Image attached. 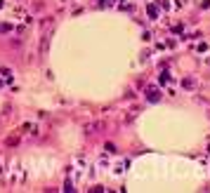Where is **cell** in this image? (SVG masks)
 Masks as SVG:
<instances>
[{
    "mask_svg": "<svg viewBox=\"0 0 210 193\" xmlns=\"http://www.w3.org/2000/svg\"><path fill=\"white\" fill-rule=\"evenodd\" d=\"M149 17H151V19H156V17H158V10H156V5H149Z\"/></svg>",
    "mask_w": 210,
    "mask_h": 193,
    "instance_id": "obj_1",
    "label": "cell"
},
{
    "mask_svg": "<svg viewBox=\"0 0 210 193\" xmlns=\"http://www.w3.org/2000/svg\"><path fill=\"white\" fill-rule=\"evenodd\" d=\"M149 101H158V92L156 90H149Z\"/></svg>",
    "mask_w": 210,
    "mask_h": 193,
    "instance_id": "obj_2",
    "label": "cell"
},
{
    "mask_svg": "<svg viewBox=\"0 0 210 193\" xmlns=\"http://www.w3.org/2000/svg\"><path fill=\"white\" fill-rule=\"evenodd\" d=\"M0 7H2V0H0Z\"/></svg>",
    "mask_w": 210,
    "mask_h": 193,
    "instance_id": "obj_3",
    "label": "cell"
}]
</instances>
